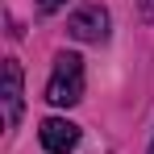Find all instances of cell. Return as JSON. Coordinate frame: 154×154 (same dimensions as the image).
Instances as JSON below:
<instances>
[{
    "mask_svg": "<svg viewBox=\"0 0 154 154\" xmlns=\"http://www.w3.org/2000/svg\"><path fill=\"white\" fill-rule=\"evenodd\" d=\"M142 21H154V0H142Z\"/></svg>",
    "mask_w": 154,
    "mask_h": 154,
    "instance_id": "8992f818",
    "label": "cell"
},
{
    "mask_svg": "<svg viewBox=\"0 0 154 154\" xmlns=\"http://www.w3.org/2000/svg\"><path fill=\"white\" fill-rule=\"evenodd\" d=\"M150 154H154V142H150Z\"/></svg>",
    "mask_w": 154,
    "mask_h": 154,
    "instance_id": "52a82bcc",
    "label": "cell"
},
{
    "mask_svg": "<svg viewBox=\"0 0 154 154\" xmlns=\"http://www.w3.org/2000/svg\"><path fill=\"white\" fill-rule=\"evenodd\" d=\"M0 100H4V125L17 129L21 108H25V100H21V63L17 58H4V67H0Z\"/></svg>",
    "mask_w": 154,
    "mask_h": 154,
    "instance_id": "3957f363",
    "label": "cell"
},
{
    "mask_svg": "<svg viewBox=\"0 0 154 154\" xmlns=\"http://www.w3.org/2000/svg\"><path fill=\"white\" fill-rule=\"evenodd\" d=\"M46 100L58 108H71L83 100V58L79 54H58L54 58L50 83H46Z\"/></svg>",
    "mask_w": 154,
    "mask_h": 154,
    "instance_id": "6da1fadb",
    "label": "cell"
},
{
    "mask_svg": "<svg viewBox=\"0 0 154 154\" xmlns=\"http://www.w3.org/2000/svg\"><path fill=\"white\" fill-rule=\"evenodd\" d=\"M38 133H42V146H46L50 154H71L79 146V125L63 121V117H46Z\"/></svg>",
    "mask_w": 154,
    "mask_h": 154,
    "instance_id": "277c9868",
    "label": "cell"
},
{
    "mask_svg": "<svg viewBox=\"0 0 154 154\" xmlns=\"http://www.w3.org/2000/svg\"><path fill=\"white\" fill-rule=\"evenodd\" d=\"M67 0H38V13H54V8H63Z\"/></svg>",
    "mask_w": 154,
    "mask_h": 154,
    "instance_id": "5b68a950",
    "label": "cell"
},
{
    "mask_svg": "<svg viewBox=\"0 0 154 154\" xmlns=\"http://www.w3.org/2000/svg\"><path fill=\"white\" fill-rule=\"evenodd\" d=\"M67 33H71L75 42H92V46H100V42H108V13H104L100 4H83V8L71 13Z\"/></svg>",
    "mask_w": 154,
    "mask_h": 154,
    "instance_id": "7a4b0ae2",
    "label": "cell"
}]
</instances>
